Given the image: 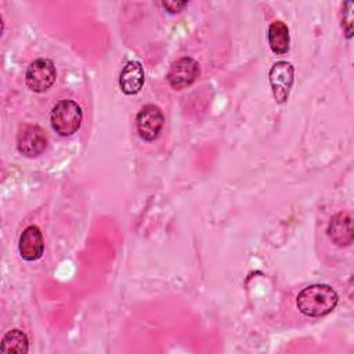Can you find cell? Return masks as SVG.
<instances>
[{"label": "cell", "instance_id": "10", "mask_svg": "<svg viewBox=\"0 0 354 354\" xmlns=\"http://www.w3.org/2000/svg\"><path fill=\"white\" fill-rule=\"evenodd\" d=\"M328 236L337 246L350 245L354 238L351 216L348 213L340 212L335 217H332V220L328 225Z\"/></svg>", "mask_w": 354, "mask_h": 354}, {"label": "cell", "instance_id": "4", "mask_svg": "<svg viewBox=\"0 0 354 354\" xmlns=\"http://www.w3.org/2000/svg\"><path fill=\"white\" fill-rule=\"evenodd\" d=\"M268 80L275 101L278 104H283L289 97V91L295 80L293 65L288 61L275 62L268 72Z\"/></svg>", "mask_w": 354, "mask_h": 354}, {"label": "cell", "instance_id": "9", "mask_svg": "<svg viewBox=\"0 0 354 354\" xmlns=\"http://www.w3.org/2000/svg\"><path fill=\"white\" fill-rule=\"evenodd\" d=\"M144 80L145 73L142 65L138 61H129L119 75V87L124 94L133 95L142 88Z\"/></svg>", "mask_w": 354, "mask_h": 354}, {"label": "cell", "instance_id": "13", "mask_svg": "<svg viewBox=\"0 0 354 354\" xmlns=\"http://www.w3.org/2000/svg\"><path fill=\"white\" fill-rule=\"evenodd\" d=\"M353 3L347 1L343 4V10H342V26L344 29V33L347 36V39H350L353 36Z\"/></svg>", "mask_w": 354, "mask_h": 354}, {"label": "cell", "instance_id": "7", "mask_svg": "<svg viewBox=\"0 0 354 354\" xmlns=\"http://www.w3.org/2000/svg\"><path fill=\"white\" fill-rule=\"evenodd\" d=\"M163 122H165V118L159 106L153 104L144 105L138 111L137 119H136L138 136L145 141L156 140L162 131Z\"/></svg>", "mask_w": 354, "mask_h": 354}, {"label": "cell", "instance_id": "3", "mask_svg": "<svg viewBox=\"0 0 354 354\" xmlns=\"http://www.w3.org/2000/svg\"><path fill=\"white\" fill-rule=\"evenodd\" d=\"M57 79V69L53 61L47 58H39L33 61L25 73L26 86L35 93L47 91Z\"/></svg>", "mask_w": 354, "mask_h": 354}, {"label": "cell", "instance_id": "5", "mask_svg": "<svg viewBox=\"0 0 354 354\" xmlns=\"http://www.w3.org/2000/svg\"><path fill=\"white\" fill-rule=\"evenodd\" d=\"M47 137L44 130L37 124H24L17 136V148L26 158H36L44 152Z\"/></svg>", "mask_w": 354, "mask_h": 354}, {"label": "cell", "instance_id": "14", "mask_svg": "<svg viewBox=\"0 0 354 354\" xmlns=\"http://www.w3.org/2000/svg\"><path fill=\"white\" fill-rule=\"evenodd\" d=\"M188 3L187 1H163L162 6L166 11L171 12V14H176V12H180Z\"/></svg>", "mask_w": 354, "mask_h": 354}, {"label": "cell", "instance_id": "6", "mask_svg": "<svg viewBox=\"0 0 354 354\" xmlns=\"http://www.w3.org/2000/svg\"><path fill=\"white\" fill-rule=\"evenodd\" d=\"M199 76V64L191 57L176 59L166 75V80L174 90H183L191 86Z\"/></svg>", "mask_w": 354, "mask_h": 354}, {"label": "cell", "instance_id": "11", "mask_svg": "<svg viewBox=\"0 0 354 354\" xmlns=\"http://www.w3.org/2000/svg\"><path fill=\"white\" fill-rule=\"evenodd\" d=\"M289 29L282 21H274L268 26V44L272 53L285 54L289 50Z\"/></svg>", "mask_w": 354, "mask_h": 354}, {"label": "cell", "instance_id": "12", "mask_svg": "<svg viewBox=\"0 0 354 354\" xmlns=\"http://www.w3.org/2000/svg\"><path fill=\"white\" fill-rule=\"evenodd\" d=\"M0 350L3 353H17V354H25L29 350V340L28 336L19 330V329H11L8 330L0 344Z\"/></svg>", "mask_w": 354, "mask_h": 354}, {"label": "cell", "instance_id": "1", "mask_svg": "<svg viewBox=\"0 0 354 354\" xmlns=\"http://www.w3.org/2000/svg\"><path fill=\"white\" fill-rule=\"evenodd\" d=\"M336 290L324 283H315L300 290L296 299L297 308L307 317H322L329 314L337 304Z\"/></svg>", "mask_w": 354, "mask_h": 354}, {"label": "cell", "instance_id": "2", "mask_svg": "<svg viewBox=\"0 0 354 354\" xmlns=\"http://www.w3.org/2000/svg\"><path fill=\"white\" fill-rule=\"evenodd\" d=\"M50 120L55 133L62 137H68L75 134L80 129L83 112L75 101L62 100L53 106Z\"/></svg>", "mask_w": 354, "mask_h": 354}, {"label": "cell", "instance_id": "8", "mask_svg": "<svg viewBox=\"0 0 354 354\" xmlns=\"http://www.w3.org/2000/svg\"><path fill=\"white\" fill-rule=\"evenodd\" d=\"M18 250L21 257L26 261H35L41 257L44 252V241L39 227L29 225L22 231L19 236Z\"/></svg>", "mask_w": 354, "mask_h": 354}]
</instances>
